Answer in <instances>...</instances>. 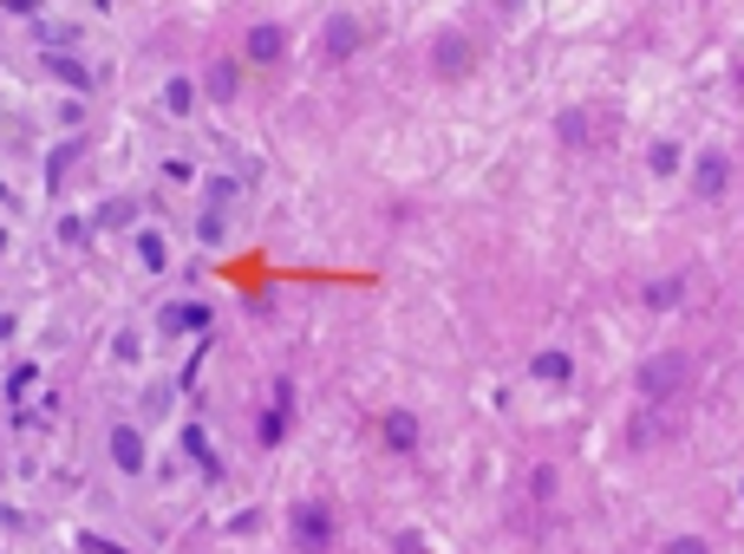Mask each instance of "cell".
Masks as SVG:
<instances>
[{"instance_id":"obj_17","label":"cell","mask_w":744,"mask_h":554,"mask_svg":"<svg viewBox=\"0 0 744 554\" xmlns=\"http://www.w3.org/2000/svg\"><path fill=\"white\" fill-rule=\"evenodd\" d=\"M46 66L60 72V78H66V85H78V92H85V85H92V72L78 66V60H46Z\"/></svg>"},{"instance_id":"obj_4","label":"cell","mask_w":744,"mask_h":554,"mask_svg":"<svg viewBox=\"0 0 744 554\" xmlns=\"http://www.w3.org/2000/svg\"><path fill=\"white\" fill-rule=\"evenodd\" d=\"M242 53H248V66H281L288 60V26L281 20H255L248 40H242Z\"/></svg>"},{"instance_id":"obj_16","label":"cell","mask_w":744,"mask_h":554,"mask_svg":"<svg viewBox=\"0 0 744 554\" xmlns=\"http://www.w3.org/2000/svg\"><path fill=\"white\" fill-rule=\"evenodd\" d=\"M672 163H679V143H653V150H647V170H653V177H672Z\"/></svg>"},{"instance_id":"obj_8","label":"cell","mask_w":744,"mask_h":554,"mask_svg":"<svg viewBox=\"0 0 744 554\" xmlns=\"http://www.w3.org/2000/svg\"><path fill=\"white\" fill-rule=\"evenodd\" d=\"M529 379H535V385H568V379H575V359L562 347H542L529 359Z\"/></svg>"},{"instance_id":"obj_2","label":"cell","mask_w":744,"mask_h":554,"mask_svg":"<svg viewBox=\"0 0 744 554\" xmlns=\"http://www.w3.org/2000/svg\"><path fill=\"white\" fill-rule=\"evenodd\" d=\"M333 535H340V522H333L327 502H295V509H288V542H295L300 554H327Z\"/></svg>"},{"instance_id":"obj_3","label":"cell","mask_w":744,"mask_h":554,"mask_svg":"<svg viewBox=\"0 0 744 554\" xmlns=\"http://www.w3.org/2000/svg\"><path fill=\"white\" fill-rule=\"evenodd\" d=\"M105 450H111V470H118V477H145L150 450H145V430H138V424H111V430H105Z\"/></svg>"},{"instance_id":"obj_20","label":"cell","mask_w":744,"mask_h":554,"mask_svg":"<svg viewBox=\"0 0 744 554\" xmlns=\"http://www.w3.org/2000/svg\"><path fill=\"white\" fill-rule=\"evenodd\" d=\"M738 489H744V477H738Z\"/></svg>"},{"instance_id":"obj_13","label":"cell","mask_w":744,"mask_h":554,"mask_svg":"<svg viewBox=\"0 0 744 554\" xmlns=\"http://www.w3.org/2000/svg\"><path fill=\"white\" fill-rule=\"evenodd\" d=\"M138 262H145L150 275H163V262H170V248H163V235H157V228H138Z\"/></svg>"},{"instance_id":"obj_19","label":"cell","mask_w":744,"mask_h":554,"mask_svg":"<svg viewBox=\"0 0 744 554\" xmlns=\"http://www.w3.org/2000/svg\"><path fill=\"white\" fill-rule=\"evenodd\" d=\"M667 554H712V548H705V535H672Z\"/></svg>"},{"instance_id":"obj_1","label":"cell","mask_w":744,"mask_h":554,"mask_svg":"<svg viewBox=\"0 0 744 554\" xmlns=\"http://www.w3.org/2000/svg\"><path fill=\"white\" fill-rule=\"evenodd\" d=\"M692 385V352H679V347H667V352H653L647 365H640V398H679Z\"/></svg>"},{"instance_id":"obj_9","label":"cell","mask_w":744,"mask_h":554,"mask_svg":"<svg viewBox=\"0 0 744 554\" xmlns=\"http://www.w3.org/2000/svg\"><path fill=\"white\" fill-rule=\"evenodd\" d=\"M203 92H210L216 105H228V98L242 92V72H235V60H216V66H210V78H203Z\"/></svg>"},{"instance_id":"obj_5","label":"cell","mask_w":744,"mask_h":554,"mask_svg":"<svg viewBox=\"0 0 744 554\" xmlns=\"http://www.w3.org/2000/svg\"><path fill=\"white\" fill-rule=\"evenodd\" d=\"M692 190H699L705 203L725 196V190H732V157H725V150H699V157H692Z\"/></svg>"},{"instance_id":"obj_6","label":"cell","mask_w":744,"mask_h":554,"mask_svg":"<svg viewBox=\"0 0 744 554\" xmlns=\"http://www.w3.org/2000/svg\"><path fill=\"white\" fill-rule=\"evenodd\" d=\"M432 66H438V78H464V72L477 66V40L470 33H445L432 46Z\"/></svg>"},{"instance_id":"obj_7","label":"cell","mask_w":744,"mask_h":554,"mask_svg":"<svg viewBox=\"0 0 744 554\" xmlns=\"http://www.w3.org/2000/svg\"><path fill=\"white\" fill-rule=\"evenodd\" d=\"M418 437H425V430H418V417H412V412H385V417H379V444H385V450L412 457V450H418Z\"/></svg>"},{"instance_id":"obj_12","label":"cell","mask_w":744,"mask_h":554,"mask_svg":"<svg viewBox=\"0 0 744 554\" xmlns=\"http://www.w3.org/2000/svg\"><path fill=\"white\" fill-rule=\"evenodd\" d=\"M163 111H170V118H190V111H196V78H170V85H163Z\"/></svg>"},{"instance_id":"obj_11","label":"cell","mask_w":744,"mask_h":554,"mask_svg":"<svg viewBox=\"0 0 744 554\" xmlns=\"http://www.w3.org/2000/svg\"><path fill=\"white\" fill-rule=\"evenodd\" d=\"M163 327H170V333H203V327H210V307H196V300L183 307V300H177V307H163Z\"/></svg>"},{"instance_id":"obj_18","label":"cell","mask_w":744,"mask_h":554,"mask_svg":"<svg viewBox=\"0 0 744 554\" xmlns=\"http://www.w3.org/2000/svg\"><path fill=\"white\" fill-rule=\"evenodd\" d=\"M392 554H425V535H418V529H398V535H392Z\"/></svg>"},{"instance_id":"obj_10","label":"cell","mask_w":744,"mask_h":554,"mask_svg":"<svg viewBox=\"0 0 744 554\" xmlns=\"http://www.w3.org/2000/svg\"><path fill=\"white\" fill-rule=\"evenodd\" d=\"M360 40H366V33H360V20H333V26H327V53H333V60H353V53H360Z\"/></svg>"},{"instance_id":"obj_15","label":"cell","mask_w":744,"mask_h":554,"mask_svg":"<svg viewBox=\"0 0 744 554\" xmlns=\"http://www.w3.org/2000/svg\"><path fill=\"white\" fill-rule=\"evenodd\" d=\"M685 300V280L672 275V280H660V287H647V307H679Z\"/></svg>"},{"instance_id":"obj_14","label":"cell","mask_w":744,"mask_h":554,"mask_svg":"<svg viewBox=\"0 0 744 554\" xmlns=\"http://www.w3.org/2000/svg\"><path fill=\"white\" fill-rule=\"evenodd\" d=\"M288 412H295V405H275V412H262V424H255V430H262V444H281V430H288Z\"/></svg>"}]
</instances>
